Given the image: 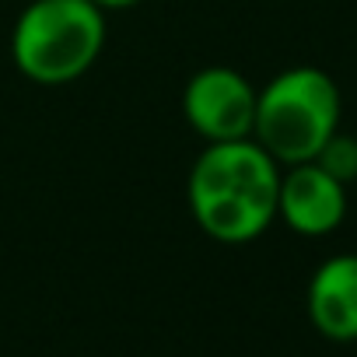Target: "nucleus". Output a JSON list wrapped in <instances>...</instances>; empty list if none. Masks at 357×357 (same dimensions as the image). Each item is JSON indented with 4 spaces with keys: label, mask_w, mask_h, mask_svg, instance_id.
I'll return each instance as SVG.
<instances>
[{
    "label": "nucleus",
    "mask_w": 357,
    "mask_h": 357,
    "mask_svg": "<svg viewBox=\"0 0 357 357\" xmlns=\"http://www.w3.org/2000/svg\"><path fill=\"white\" fill-rule=\"evenodd\" d=\"M91 4H98L102 11H126V8H137L140 0H91Z\"/></svg>",
    "instance_id": "6e6552de"
},
{
    "label": "nucleus",
    "mask_w": 357,
    "mask_h": 357,
    "mask_svg": "<svg viewBox=\"0 0 357 357\" xmlns=\"http://www.w3.org/2000/svg\"><path fill=\"white\" fill-rule=\"evenodd\" d=\"M105 36V11L91 0H32L11 29V60L32 84L60 88L95 67Z\"/></svg>",
    "instance_id": "f03ea898"
},
{
    "label": "nucleus",
    "mask_w": 357,
    "mask_h": 357,
    "mask_svg": "<svg viewBox=\"0 0 357 357\" xmlns=\"http://www.w3.org/2000/svg\"><path fill=\"white\" fill-rule=\"evenodd\" d=\"M312 161H315L319 168H326L333 178H340L343 186L354 183V178H357V137L336 130V133L319 147V154H315Z\"/></svg>",
    "instance_id": "0eeeda50"
},
{
    "label": "nucleus",
    "mask_w": 357,
    "mask_h": 357,
    "mask_svg": "<svg viewBox=\"0 0 357 357\" xmlns=\"http://www.w3.org/2000/svg\"><path fill=\"white\" fill-rule=\"evenodd\" d=\"M343 98L319 67H287L256 91L252 140L280 165H301L340 130Z\"/></svg>",
    "instance_id": "7ed1b4c3"
},
{
    "label": "nucleus",
    "mask_w": 357,
    "mask_h": 357,
    "mask_svg": "<svg viewBox=\"0 0 357 357\" xmlns=\"http://www.w3.org/2000/svg\"><path fill=\"white\" fill-rule=\"evenodd\" d=\"M305 308L326 340H357V252H340L315 266Z\"/></svg>",
    "instance_id": "423d86ee"
},
{
    "label": "nucleus",
    "mask_w": 357,
    "mask_h": 357,
    "mask_svg": "<svg viewBox=\"0 0 357 357\" xmlns=\"http://www.w3.org/2000/svg\"><path fill=\"white\" fill-rule=\"evenodd\" d=\"M280 172L284 168L252 137L207 144L186 183L193 221L214 242H256L277 221Z\"/></svg>",
    "instance_id": "f257e3e1"
},
{
    "label": "nucleus",
    "mask_w": 357,
    "mask_h": 357,
    "mask_svg": "<svg viewBox=\"0 0 357 357\" xmlns=\"http://www.w3.org/2000/svg\"><path fill=\"white\" fill-rule=\"evenodd\" d=\"M256 91L259 88L231 67H204L183 88V116L204 144L245 140L256 123Z\"/></svg>",
    "instance_id": "20e7f679"
},
{
    "label": "nucleus",
    "mask_w": 357,
    "mask_h": 357,
    "mask_svg": "<svg viewBox=\"0 0 357 357\" xmlns=\"http://www.w3.org/2000/svg\"><path fill=\"white\" fill-rule=\"evenodd\" d=\"M347 218V186L333 178L315 161L287 165L280 172L277 190V221H284L294 235L322 238L333 235Z\"/></svg>",
    "instance_id": "39448f33"
}]
</instances>
